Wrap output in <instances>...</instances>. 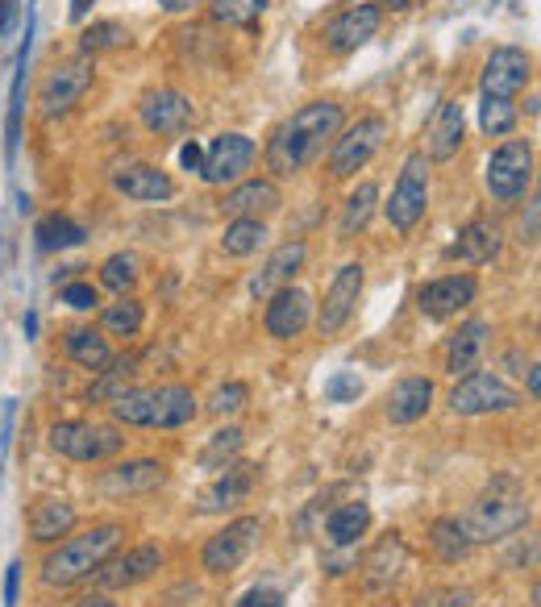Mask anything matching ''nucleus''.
<instances>
[{"mask_svg":"<svg viewBox=\"0 0 541 607\" xmlns=\"http://www.w3.org/2000/svg\"><path fill=\"white\" fill-rule=\"evenodd\" d=\"M30 50H33V17H26V42L17 50L13 88H9V117H4V159H17L21 146V121H26V76H30Z\"/></svg>","mask_w":541,"mask_h":607,"instance_id":"nucleus-28","label":"nucleus"},{"mask_svg":"<svg viewBox=\"0 0 541 607\" xmlns=\"http://www.w3.org/2000/svg\"><path fill=\"white\" fill-rule=\"evenodd\" d=\"M63 354L80 370H88V375H105L112 367V358H117L109 337L100 334V329H92V325H71L63 334Z\"/></svg>","mask_w":541,"mask_h":607,"instance_id":"nucleus-31","label":"nucleus"},{"mask_svg":"<svg viewBox=\"0 0 541 607\" xmlns=\"http://www.w3.org/2000/svg\"><path fill=\"white\" fill-rule=\"evenodd\" d=\"M138 121H142L155 138H179L196 126V105L191 97H184L179 88H150L138 100Z\"/></svg>","mask_w":541,"mask_h":607,"instance_id":"nucleus-18","label":"nucleus"},{"mask_svg":"<svg viewBox=\"0 0 541 607\" xmlns=\"http://www.w3.org/2000/svg\"><path fill=\"white\" fill-rule=\"evenodd\" d=\"M462 142H466V117H462V105L459 100H442L437 112L425 121V146H421V155L430 162H450L462 150Z\"/></svg>","mask_w":541,"mask_h":607,"instance_id":"nucleus-24","label":"nucleus"},{"mask_svg":"<svg viewBox=\"0 0 541 607\" xmlns=\"http://www.w3.org/2000/svg\"><path fill=\"white\" fill-rule=\"evenodd\" d=\"M17 212H21V217H30V212H33L30 196H26V192H17Z\"/></svg>","mask_w":541,"mask_h":607,"instance_id":"nucleus-61","label":"nucleus"},{"mask_svg":"<svg viewBox=\"0 0 541 607\" xmlns=\"http://www.w3.org/2000/svg\"><path fill=\"white\" fill-rule=\"evenodd\" d=\"M112 192L134 200V205H167V200H176V179L167 176L163 167L155 162H121V167H112Z\"/></svg>","mask_w":541,"mask_h":607,"instance_id":"nucleus-19","label":"nucleus"},{"mask_svg":"<svg viewBox=\"0 0 541 607\" xmlns=\"http://www.w3.org/2000/svg\"><path fill=\"white\" fill-rule=\"evenodd\" d=\"M366 528H371V508H366L363 499H351V504H342V508H334L325 516V537L337 549H354L366 537Z\"/></svg>","mask_w":541,"mask_h":607,"instance_id":"nucleus-33","label":"nucleus"},{"mask_svg":"<svg viewBox=\"0 0 541 607\" xmlns=\"http://www.w3.org/2000/svg\"><path fill=\"white\" fill-rule=\"evenodd\" d=\"M430 549L437 554V561H446V566L471 558L475 541L466 537L462 516H437V520H433V525H430Z\"/></svg>","mask_w":541,"mask_h":607,"instance_id":"nucleus-37","label":"nucleus"},{"mask_svg":"<svg viewBox=\"0 0 541 607\" xmlns=\"http://www.w3.org/2000/svg\"><path fill=\"white\" fill-rule=\"evenodd\" d=\"M126 42H129V30L121 26V21H92V26L80 33V50L88 54V59L109 54V50H121Z\"/></svg>","mask_w":541,"mask_h":607,"instance_id":"nucleus-44","label":"nucleus"},{"mask_svg":"<svg viewBox=\"0 0 541 607\" xmlns=\"http://www.w3.org/2000/svg\"><path fill=\"white\" fill-rule=\"evenodd\" d=\"M263 541V520L258 516H234L225 520L200 549V570L213 578L234 575L242 561L255 554V545Z\"/></svg>","mask_w":541,"mask_h":607,"instance_id":"nucleus-9","label":"nucleus"},{"mask_svg":"<svg viewBox=\"0 0 541 607\" xmlns=\"http://www.w3.org/2000/svg\"><path fill=\"white\" fill-rule=\"evenodd\" d=\"M92 80H96V67H92L88 54H80V59H67V63H55L47 71L42 88H38V112H42L47 121L71 112L83 97H88Z\"/></svg>","mask_w":541,"mask_h":607,"instance_id":"nucleus-10","label":"nucleus"},{"mask_svg":"<svg viewBox=\"0 0 541 607\" xmlns=\"http://www.w3.org/2000/svg\"><path fill=\"white\" fill-rule=\"evenodd\" d=\"M196 416H200V400H196V391L188 384L155 387V429L163 432L188 429Z\"/></svg>","mask_w":541,"mask_h":607,"instance_id":"nucleus-32","label":"nucleus"},{"mask_svg":"<svg viewBox=\"0 0 541 607\" xmlns=\"http://www.w3.org/2000/svg\"><path fill=\"white\" fill-rule=\"evenodd\" d=\"M200 4H208V0H159V9H163V13H171V17L191 13V9H200Z\"/></svg>","mask_w":541,"mask_h":607,"instance_id":"nucleus-55","label":"nucleus"},{"mask_svg":"<svg viewBox=\"0 0 541 607\" xmlns=\"http://www.w3.org/2000/svg\"><path fill=\"white\" fill-rule=\"evenodd\" d=\"M21 329H26V337H38V312H26Z\"/></svg>","mask_w":541,"mask_h":607,"instance_id":"nucleus-60","label":"nucleus"},{"mask_svg":"<svg viewBox=\"0 0 541 607\" xmlns=\"http://www.w3.org/2000/svg\"><path fill=\"white\" fill-rule=\"evenodd\" d=\"M179 162H184L188 171H200V162H205V146H200V142H188L184 150H179Z\"/></svg>","mask_w":541,"mask_h":607,"instance_id":"nucleus-53","label":"nucleus"},{"mask_svg":"<svg viewBox=\"0 0 541 607\" xmlns=\"http://www.w3.org/2000/svg\"><path fill=\"white\" fill-rule=\"evenodd\" d=\"M342 126H346V105L342 100L321 97L301 105L292 117H284L279 126L270 129L267 146H263V167L270 171L267 179L304 176L329 150V142L337 138Z\"/></svg>","mask_w":541,"mask_h":607,"instance_id":"nucleus-1","label":"nucleus"},{"mask_svg":"<svg viewBox=\"0 0 541 607\" xmlns=\"http://www.w3.org/2000/svg\"><path fill=\"white\" fill-rule=\"evenodd\" d=\"M171 466L159 458H129V462H112L109 470L96 475V491L105 499H129V496H150L167 487Z\"/></svg>","mask_w":541,"mask_h":607,"instance_id":"nucleus-14","label":"nucleus"},{"mask_svg":"<svg viewBox=\"0 0 541 607\" xmlns=\"http://www.w3.org/2000/svg\"><path fill=\"white\" fill-rule=\"evenodd\" d=\"M76 525H80V511H76V504L63 496L33 499L30 516H26V533H30V541L42 545V549H50V545H59L63 537H71Z\"/></svg>","mask_w":541,"mask_h":607,"instance_id":"nucleus-22","label":"nucleus"},{"mask_svg":"<svg viewBox=\"0 0 541 607\" xmlns=\"http://www.w3.org/2000/svg\"><path fill=\"white\" fill-rule=\"evenodd\" d=\"M267 246V221L258 217H229L222 233V255L225 258H255Z\"/></svg>","mask_w":541,"mask_h":607,"instance_id":"nucleus-38","label":"nucleus"},{"mask_svg":"<svg viewBox=\"0 0 541 607\" xmlns=\"http://www.w3.org/2000/svg\"><path fill=\"white\" fill-rule=\"evenodd\" d=\"M488 341H492V325H488V320H483V317L462 320L459 329L450 334V341H446V375L462 379V375H471V370L483 367Z\"/></svg>","mask_w":541,"mask_h":607,"instance_id":"nucleus-26","label":"nucleus"},{"mask_svg":"<svg viewBox=\"0 0 541 607\" xmlns=\"http://www.w3.org/2000/svg\"><path fill=\"white\" fill-rule=\"evenodd\" d=\"M246 404H250V387L242 384V379H229V384H222L208 396L205 412L217 416V420H229V416L246 412Z\"/></svg>","mask_w":541,"mask_h":607,"instance_id":"nucleus-46","label":"nucleus"},{"mask_svg":"<svg viewBox=\"0 0 541 607\" xmlns=\"http://www.w3.org/2000/svg\"><path fill=\"white\" fill-rule=\"evenodd\" d=\"M433 379H425V375H404V379H396L392 384V391H387V400H383V416L392 420V425H416V420H425L433 408Z\"/></svg>","mask_w":541,"mask_h":607,"instance_id":"nucleus-25","label":"nucleus"},{"mask_svg":"<svg viewBox=\"0 0 541 607\" xmlns=\"http://www.w3.org/2000/svg\"><path fill=\"white\" fill-rule=\"evenodd\" d=\"M13 21H17V0H0V42L13 33Z\"/></svg>","mask_w":541,"mask_h":607,"instance_id":"nucleus-54","label":"nucleus"},{"mask_svg":"<svg viewBox=\"0 0 541 607\" xmlns=\"http://www.w3.org/2000/svg\"><path fill=\"white\" fill-rule=\"evenodd\" d=\"M387 133H392V121H387L383 112H363L354 126L337 129V138L329 142V159H325L329 179H334V183H346V179L358 176L366 162L383 150Z\"/></svg>","mask_w":541,"mask_h":607,"instance_id":"nucleus-3","label":"nucleus"},{"mask_svg":"<svg viewBox=\"0 0 541 607\" xmlns=\"http://www.w3.org/2000/svg\"><path fill=\"white\" fill-rule=\"evenodd\" d=\"M446 408L454 416H495V412H517L521 408V391L504 384V375L495 370H471L454 379L446 396Z\"/></svg>","mask_w":541,"mask_h":607,"instance_id":"nucleus-8","label":"nucleus"},{"mask_svg":"<svg viewBox=\"0 0 541 607\" xmlns=\"http://www.w3.org/2000/svg\"><path fill=\"white\" fill-rule=\"evenodd\" d=\"M92 4H96V0H71V9H67V17H71V21H83V17L92 13Z\"/></svg>","mask_w":541,"mask_h":607,"instance_id":"nucleus-58","label":"nucleus"},{"mask_svg":"<svg viewBox=\"0 0 541 607\" xmlns=\"http://www.w3.org/2000/svg\"><path fill=\"white\" fill-rule=\"evenodd\" d=\"M21 578H26V566H21V558L9 561V570H4V607H17L21 604Z\"/></svg>","mask_w":541,"mask_h":607,"instance_id":"nucleus-51","label":"nucleus"},{"mask_svg":"<svg viewBox=\"0 0 541 607\" xmlns=\"http://www.w3.org/2000/svg\"><path fill=\"white\" fill-rule=\"evenodd\" d=\"M383 26V9L375 0H358L351 9H342V13L325 26V47L334 50V54H354L358 47H366Z\"/></svg>","mask_w":541,"mask_h":607,"instance_id":"nucleus-20","label":"nucleus"},{"mask_svg":"<svg viewBox=\"0 0 541 607\" xmlns=\"http://www.w3.org/2000/svg\"><path fill=\"white\" fill-rule=\"evenodd\" d=\"M83 238H88V229H83L76 217H67V212H50V217H42L38 229H33V241H38L42 255L76 250V246H83Z\"/></svg>","mask_w":541,"mask_h":607,"instance_id":"nucleus-35","label":"nucleus"},{"mask_svg":"<svg viewBox=\"0 0 541 607\" xmlns=\"http://www.w3.org/2000/svg\"><path fill=\"white\" fill-rule=\"evenodd\" d=\"M404 566H409V545L400 533H387L363 561V583L366 591H387L400 575H404Z\"/></svg>","mask_w":541,"mask_h":607,"instance_id":"nucleus-29","label":"nucleus"},{"mask_svg":"<svg viewBox=\"0 0 541 607\" xmlns=\"http://www.w3.org/2000/svg\"><path fill=\"white\" fill-rule=\"evenodd\" d=\"M138 279H142V262H138V255H129V250H117V255H109L100 262V283L112 296H134Z\"/></svg>","mask_w":541,"mask_h":607,"instance_id":"nucleus-41","label":"nucleus"},{"mask_svg":"<svg viewBox=\"0 0 541 607\" xmlns=\"http://www.w3.org/2000/svg\"><path fill=\"white\" fill-rule=\"evenodd\" d=\"M121 541H126V525H92L83 533L63 537L59 545H50L42 566H38L42 587L63 591V587H76L83 578H92L121 549Z\"/></svg>","mask_w":541,"mask_h":607,"instance_id":"nucleus-2","label":"nucleus"},{"mask_svg":"<svg viewBox=\"0 0 541 607\" xmlns=\"http://www.w3.org/2000/svg\"><path fill=\"white\" fill-rule=\"evenodd\" d=\"M504 250V229L492 221V217H475V221H466L459 229V238L450 246V258H459L466 267H488L495 262Z\"/></svg>","mask_w":541,"mask_h":607,"instance_id":"nucleus-27","label":"nucleus"},{"mask_svg":"<svg viewBox=\"0 0 541 607\" xmlns=\"http://www.w3.org/2000/svg\"><path fill=\"white\" fill-rule=\"evenodd\" d=\"M479 129L488 138H509L517 129V105L512 100H495V97H483L479 100Z\"/></svg>","mask_w":541,"mask_h":607,"instance_id":"nucleus-45","label":"nucleus"},{"mask_svg":"<svg viewBox=\"0 0 541 607\" xmlns=\"http://www.w3.org/2000/svg\"><path fill=\"white\" fill-rule=\"evenodd\" d=\"M134 375H138V358H134V354H126V358H112V367L105 370V375H96V384L88 387V400H92V404H112L129 387Z\"/></svg>","mask_w":541,"mask_h":607,"instance_id":"nucleus-42","label":"nucleus"},{"mask_svg":"<svg viewBox=\"0 0 541 607\" xmlns=\"http://www.w3.org/2000/svg\"><path fill=\"white\" fill-rule=\"evenodd\" d=\"M59 300H63L67 308H76V312H96V308H100V291H96L88 279H67Z\"/></svg>","mask_w":541,"mask_h":607,"instance_id":"nucleus-48","label":"nucleus"},{"mask_svg":"<svg viewBox=\"0 0 541 607\" xmlns=\"http://www.w3.org/2000/svg\"><path fill=\"white\" fill-rule=\"evenodd\" d=\"M430 167L433 162L413 150L409 159L400 162V176L392 183V196H387V205H383V217L387 225L396 229V233H413L416 225L425 221V212H430Z\"/></svg>","mask_w":541,"mask_h":607,"instance_id":"nucleus-7","label":"nucleus"},{"mask_svg":"<svg viewBox=\"0 0 541 607\" xmlns=\"http://www.w3.org/2000/svg\"><path fill=\"white\" fill-rule=\"evenodd\" d=\"M358 396H363V379L354 370H337L325 379V400L329 404H354Z\"/></svg>","mask_w":541,"mask_h":607,"instance_id":"nucleus-47","label":"nucleus"},{"mask_svg":"<svg viewBox=\"0 0 541 607\" xmlns=\"http://www.w3.org/2000/svg\"><path fill=\"white\" fill-rule=\"evenodd\" d=\"M270 0H208V17L225 30H250L263 21Z\"/></svg>","mask_w":541,"mask_h":607,"instance_id":"nucleus-40","label":"nucleus"},{"mask_svg":"<svg viewBox=\"0 0 541 607\" xmlns=\"http://www.w3.org/2000/svg\"><path fill=\"white\" fill-rule=\"evenodd\" d=\"M533 176H538V155L529 138H509L500 142L483 162V188L495 205H517L533 192Z\"/></svg>","mask_w":541,"mask_h":607,"instance_id":"nucleus-4","label":"nucleus"},{"mask_svg":"<svg viewBox=\"0 0 541 607\" xmlns=\"http://www.w3.org/2000/svg\"><path fill=\"white\" fill-rule=\"evenodd\" d=\"M258 159V142L255 138H246V133H217L205 150V162H200V183L208 188H234L238 179H246V171L255 167Z\"/></svg>","mask_w":541,"mask_h":607,"instance_id":"nucleus-11","label":"nucleus"},{"mask_svg":"<svg viewBox=\"0 0 541 607\" xmlns=\"http://www.w3.org/2000/svg\"><path fill=\"white\" fill-rule=\"evenodd\" d=\"M313 317H317V304L304 288L287 283V288L270 291L267 308H263V329H267L270 341H296L301 334L313 329Z\"/></svg>","mask_w":541,"mask_h":607,"instance_id":"nucleus-16","label":"nucleus"},{"mask_svg":"<svg viewBox=\"0 0 541 607\" xmlns=\"http://www.w3.org/2000/svg\"><path fill=\"white\" fill-rule=\"evenodd\" d=\"M117 429H155V387H126L109 404Z\"/></svg>","mask_w":541,"mask_h":607,"instance_id":"nucleus-34","label":"nucleus"},{"mask_svg":"<svg viewBox=\"0 0 541 607\" xmlns=\"http://www.w3.org/2000/svg\"><path fill=\"white\" fill-rule=\"evenodd\" d=\"M159 570H163V549L142 541V545H129V549H117L92 575V583L100 591H134V587L150 583Z\"/></svg>","mask_w":541,"mask_h":607,"instance_id":"nucleus-13","label":"nucleus"},{"mask_svg":"<svg viewBox=\"0 0 541 607\" xmlns=\"http://www.w3.org/2000/svg\"><path fill=\"white\" fill-rule=\"evenodd\" d=\"M47 441L55 454H63L67 462H80V466H96V462H109L126 449V437L117 425H100V420H55L47 429Z\"/></svg>","mask_w":541,"mask_h":607,"instance_id":"nucleus-5","label":"nucleus"},{"mask_svg":"<svg viewBox=\"0 0 541 607\" xmlns=\"http://www.w3.org/2000/svg\"><path fill=\"white\" fill-rule=\"evenodd\" d=\"M363 283H366V267L363 262H346L337 267L334 283L325 288V300L317 304V317H313V329L321 337H337L346 325H351L354 308L363 300Z\"/></svg>","mask_w":541,"mask_h":607,"instance_id":"nucleus-12","label":"nucleus"},{"mask_svg":"<svg viewBox=\"0 0 541 607\" xmlns=\"http://www.w3.org/2000/svg\"><path fill=\"white\" fill-rule=\"evenodd\" d=\"M525 384H529V400H538V391H541V367H538V362H529Z\"/></svg>","mask_w":541,"mask_h":607,"instance_id":"nucleus-57","label":"nucleus"},{"mask_svg":"<svg viewBox=\"0 0 541 607\" xmlns=\"http://www.w3.org/2000/svg\"><path fill=\"white\" fill-rule=\"evenodd\" d=\"M13 432H17V400H4V416H0V458L13 446Z\"/></svg>","mask_w":541,"mask_h":607,"instance_id":"nucleus-52","label":"nucleus"},{"mask_svg":"<svg viewBox=\"0 0 541 607\" xmlns=\"http://www.w3.org/2000/svg\"><path fill=\"white\" fill-rule=\"evenodd\" d=\"M529 525V499L517 491V482L500 479L488 491V496L479 499L475 508L462 516V528H466V537L471 541H500V537H509L517 528Z\"/></svg>","mask_w":541,"mask_h":607,"instance_id":"nucleus-6","label":"nucleus"},{"mask_svg":"<svg viewBox=\"0 0 541 607\" xmlns=\"http://www.w3.org/2000/svg\"><path fill=\"white\" fill-rule=\"evenodd\" d=\"M304 258H308V246H304L301 238L275 246L267 255V262H263V271L250 279V291H255V296H270V291L287 288V283L304 271Z\"/></svg>","mask_w":541,"mask_h":607,"instance_id":"nucleus-30","label":"nucleus"},{"mask_svg":"<svg viewBox=\"0 0 541 607\" xmlns=\"http://www.w3.org/2000/svg\"><path fill=\"white\" fill-rule=\"evenodd\" d=\"M538 217H541L538 196H529L525 217H521V225H517V241H521V246H525V250H533V246H538Z\"/></svg>","mask_w":541,"mask_h":607,"instance_id":"nucleus-49","label":"nucleus"},{"mask_svg":"<svg viewBox=\"0 0 541 607\" xmlns=\"http://www.w3.org/2000/svg\"><path fill=\"white\" fill-rule=\"evenodd\" d=\"M533 83V54L521 47H495L488 59H483V71H479V92L495 100H512L517 92H525Z\"/></svg>","mask_w":541,"mask_h":607,"instance_id":"nucleus-15","label":"nucleus"},{"mask_svg":"<svg viewBox=\"0 0 541 607\" xmlns=\"http://www.w3.org/2000/svg\"><path fill=\"white\" fill-rule=\"evenodd\" d=\"M258 482V466L250 462H229L222 466V475L208 482L200 499H196V511H205V516H225V511H238L250 491H255Z\"/></svg>","mask_w":541,"mask_h":607,"instance_id":"nucleus-21","label":"nucleus"},{"mask_svg":"<svg viewBox=\"0 0 541 607\" xmlns=\"http://www.w3.org/2000/svg\"><path fill=\"white\" fill-rule=\"evenodd\" d=\"M242 446H246V432L242 429H234V425H229V429H217L208 437V446L200 449V466H205V470H222V466L238 462Z\"/></svg>","mask_w":541,"mask_h":607,"instance_id":"nucleus-43","label":"nucleus"},{"mask_svg":"<svg viewBox=\"0 0 541 607\" xmlns=\"http://www.w3.org/2000/svg\"><path fill=\"white\" fill-rule=\"evenodd\" d=\"M279 208H284V192H279V183L267 176L238 179V183L222 196L225 217H258V221H267V217H275Z\"/></svg>","mask_w":541,"mask_h":607,"instance_id":"nucleus-23","label":"nucleus"},{"mask_svg":"<svg viewBox=\"0 0 541 607\" xmlns=\"http://www.w3.org/2000/svg\"><path fill=\"white\" fill-rule=\"evenodd\" d=\"M284 604H287L284 591H275V587H250L234 607H284Z\"/></svg>","mask_w":541,"mask_h":607,"instance_id":"nucleus-50","label":"nucleus"},{"mask_svg":"<svg viewBox=\"0 0 541 607\" xmlns=\"http://www.w3.org/2000/svg\"><path fill=\"white\" fill-rule=\"evenodd\" d=\"M413 4H421V0H383L380 9H392V13H404V9H413Z\"/></svg>","mask_w":541,"mask_h":607,"instance_id":"nucleus-59","label":"nucleus"},{"mask_svg":"<svg viewBox=\"0 0 541 607\" xmlns=\"http://www.w3.org/2000/svg\"><path fill=\"white\" fill-rule=\"evenodd\" d=\"M375 208H380V183H375V179H363V183L346 196V205H342V221H337L342 241L358 238L366 225H371V217H375Z\"/></svg>","mask_w":541,"mask_h":607,"instance_id":"nucleus-36","label":"nucleus"},{"mask_svg":"<svg viewBox=\"0 0 541 607\" xmlns=\"http://www.w3.org/2000/svg\"><path fill=\"white\" fill-rule=\"evenodd\" d=\"M76 607H117V604H112V595L92 591V595H83V599H76Z\"/></svg>","mask_w":541,"mask_h":607,"instance_id":"nucleus-56","label":"nucleus"},{"mask_svg":"<svg viewBox=\"0 0 541 607\" xmlns=\"http://www.w3.org/2000/svg\"><path fill=\"white\" fill-rule=\"evenodd\" d=\"M146 325V304L138 296H117L100 308V334L105 337H138Z\"/></svg>","mask_w":541,"mask_h":607,"instance_id":"nucleus-39","label":"nucleus"},{"mask_svg":"<svg viewBox=\"0 0 541 607\" xmlns=\"http://www.w3.org/2000/svg\"><path fill=\"white\" fill-rule=\"evenodd\" d=\"M475 300H479V279L471 271L437 275V279L421 283V291H416V308H421V317L430 320H454Z\"/></svg>","mask_w":541,"mask_h":607,"instance_id":"nucleus-17","label":"nucleus"}]
</instances>
